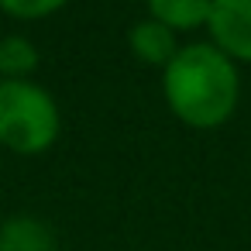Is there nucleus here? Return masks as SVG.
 <instances>
[{
    "label": "nucleus",
    "mask_w": 251,
    "mask_h": 251,
    "mask_svg": "<svg viewBox=\"0 0 251 251\" xmlns=\"http://www.w3.org/2000/svg\"><path fill=\"white\" fill-rule=\"evenodd\" d=\"M162 93L172 117H179L186 127H220L234 117L241 100L237 62H230L210 42L182 45L162 69Z\"/></svg>",
    "instance_id": "1"
},
{
    "label": "nucleus",
    "mask_w": 251,
    "mask_h": 251,
    "mask_svg": "<svg viewBox=\"0 0 251 251\" xmlns=\"http://www.w3.org/2000/svg\"><path fill=\"white\" fill-rule=\"evenodd\" d=\"M55 97L31 79H0V145L14 155H42L59 141Z\"/></svg>",
    "instance_id": "2"
},
{
    "label": "nucleus",
    "mask_w": 251,
    "mask_h": 251,
    "mask_svg": "<svg viewBox=\"0 0 251 251\" xmlns=\"http://www.w3.org/2000/svg\"><path fill=\"white\" fill-rule=\"evenodd\" d=\"M206 28L230 62H251V0H213Z\"/></svg>",
    "instance_id": "3"
},
{
    "label": "nucleus",
    "mask_w": 251,
    "mask_h": 251,
    "mask_svg": "<svg viewBox=\"0 0 251 251\" xmlns=\"http://www.w3.org/2000/svg\"><path fill=\"white\" fill-rule=\"evenodd\" d=\"M127 45H131V52H134L138 62H145V66H162V69H165V66L172 62V55L179 52L176 31H169L165 25H158V21H151V18L138 21V25L127 31Z\"/></svg>",
    "instance_id": "4"
},
{
    "label": "nucleus",
    "mask_w": 251,
    "mask_h": 251,
    "mask_svg": "<svg viewBox=\"0 0 251 251\" xmlns=\"http://www.w3.org/2000/svg\"><path fill=\"white\" fill-rule=\"evenodd\" d=\"M0 251H59L55 234L31 213H14L0 224Z\"/></svg>",
    "instance_id": "5"
},
{
    "label": "nucleus",
    "mask_w": 251,
    "mask_h": 251,
    "mask_svg": "<svg viewBox=\"0 0 251 251\" xmlns=\"http://www.w3.org/2000/svg\"><path fill=\"white\" fill-rule=\"evenodd\" d=\"M213 0H148V18L169 31H196L210 21Z\"/></svg>",
    "instance_id": "6"
},
{
    "label": "nucleus",
    "mask_w": 251,
    "mask_h": 251,
    "mask_svg": "<svg viewBox=\"0 0 251 251\" xmlns=\"http://www.w3.org/2000/svg\"><path fill=\"white\" fill-rule=\"evenodd\" d=\"M38 69V49L25 35L0 38V79H28Z\"/></svg>",
    "instance_id": "7"
},
{
    "label": "nucleus",
    "mask_w": 251,
    "mask_h": 251,
    "mask_svg": "<svg viewBox=\"0 0 251 251\" xmlns=\"http://www.w3.org/2000/svg\"><path fill=\"white\" fill-rule=\"evenodd\" d=\"M66 4L69 0H0V11L18 21H42V18H52L55 11H62Z\"/></svg>",
    "instance_id": "8"
}]
</instances>
